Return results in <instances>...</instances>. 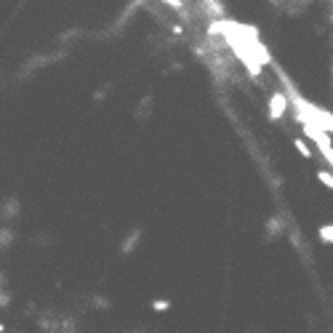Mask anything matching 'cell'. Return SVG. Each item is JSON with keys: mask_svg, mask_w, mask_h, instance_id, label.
Wrapping results in <instances>:
<instances>
[{"mask_svg": "<svg viewBox=\"0 0 333 333\" xmlns=\"http://www.w3.org/2000/svg\"><path fill=\"white\" fill-rule=\"evenodd\" d=\"M330 22H333V11H330Z\"/></svg>", "mask_w": 333, "mask_h": 333, "instance_id": "cell-12", "label": "cell"}, {"mask_svg": "<svg viewBox=\"0 0 333 333\" xmlns=\"http://www.w3.org/2000/svg\"><path fill=\"white\" fill-rule=\"evenodd\" d=\"M0 333H6V325H3V322H0Z\"/></svg>", "mask_w": 333, "mask_h": 333, "instance_id": "cell-11", "label": "cell"}, {"mask_svg": "<svg viewBox=\"0 0 333 333\" xmlns=\"http://www.w3.org/2000/svg\"><path fill=\"white\" fill-rule=\"evenodd\" d=\"M317 179H320L322 184H325L328 189H333V171H325V168L317 171Z\"/></svg>", "mask_w": 333, "mask_h": 333, "instance_id": "cell-7", "label": "cell"}, {"mask_svg": "<svg viewBox=\"0 0 333 333\" xmlns=\"http://www.w3.org/2000/svg\"><path fill=\"white\" fill-rule=\"evenodd\" d=\"M152 309H155V312H168V309H171V301H168V299H155V301H152Z\"/></svg>", "mask_w": 333, "mask_h": 333, "instance_id": "cell-9", "label": "cell"}, {"mask_svg": "<svg viewBox=\"0 0 333 333\" xmlns=\"http://www.w3.org/2000/svg\"><path fill=\"white\" fill-rule=\"evenodd\" d=\"M293 147H296V150L301 152V157H314V155H312V150H309V147L301 142V139H293Z\"/></svg>", "mask_w": 333, "mask_h": 333, "instance_id": "cell-8", "label": "cell"}, {"mask_svg": "<svg viewBox=\"0 0 333 333\" xmlns=\"http://www.w3.org/2000/svg\"><path fill=\"white\" fill-rule=\"evenodd\" d=\"M171 32H173V35H181V32H184V27H181V24H173V27H171Z\"/></svg>", "mask_w": 333, "mask_h": 333, "instance_id": "cell-10", "label": "cell"}, {"mask_svg": "<svg viewBox=\"0 0 333 333\" xmlns=\"http://www.w3.org/2000/svg\"><path fill=\"white\" fill-rule=\"evenodd\" d=\"M317 237H320V243L333 245V224H322V227L317 229Z\"/></svg>", "mask_w": 333, "mask_h": 333, "instance_id": "cell-6", "label": "cell"}, {"mask_svg": "<svg viewBox=\"0 0 333 333\" xmlns=\"http://www.w3.org/2000/svg\"><path fill=\"white\" fill-rule=\"evenodd\" d=\"M283 232V221L277 219V216H270L267 219V235H272V237H277Z\"/></svg>", "mask_w": 333, "mask_h": 333, "instance_id": "cell-5", "label": "cell"}, {"mask_svg": "<svg viewBox=\"0 0 333 333\" xmlns=\"http://www.w3.org/2000/svg\"><path fill=\"white\" fill-rule=\"evenodd\" d=\"M142 237H144V229H142V227L131 229V235H128V237L123 240V245H120V253H123V256L134 253L136 248H139V243H142Z\"/></svg>", "mask_w": 333, "mask_h": 333, "instance_id": "cell-2", "label": "cell"}, {"mask_svg": "<svg viewBox=\"0 0 333 333\" xmlns=\"http://www.w3.org/2000/svg\"><path fill=\"white\" fill-rule=\"evenodd\" d=\"M203 3H206V11H211L216 19H224V16H227L224 3H221V0H203Z\"/></svg>", "mask_w": 333, "mask_h": 333, "instance_id": "cell-3", "label": "cell"}, {"mask_svg": "<svg viewBox=\"0 0 333 333\" xmlns=\"http://www.w3.org/2000/svg\"><path fill=\"white\" fill-rule=\"evenodd\" d=\"M152 104H155V99L147 94L142 101H139V107H136V117L142 120V117H150V109H152Z\"/></svg>", "mask_w": 333, "mask_h": 333, "instance_id": "cell-4", "label": "cell"}, {"mask_svg": "<svg viewBox=\"0 0 333 333\" xmlns=\"http://www.w3.org/2000/svg\"><path fill=\"white\" fill-rule=\"evenodd\" d=\"M330 70H333V64H330Z\"/></svg>", "mask_w": 333, "mask_h": 333, "instance_id": "cell-13", "label": "cell"}, {"mask_svg": "<svg viewBox=\"0 0 333 333\" xmlns=\"http://www.w3.org/2000/svg\"><path fill=\"white\" fill-rule=\"evenodd\" d=\"M288 104H291V99L285 96L283 91H272L270 104H267V109H270V120H272V123H277V120H283L285 115H288Z\"/></svg>", "mask_w": 333, "mask_h": 333, "instance_id": "cell-1", "label": "cell"}]
</instances>
